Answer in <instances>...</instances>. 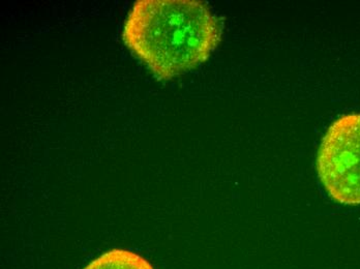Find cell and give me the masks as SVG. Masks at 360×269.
<instances>
[{
	"label": "cell",
	"instance_id": "1",
	"mask_svg": "<svg viewBox=\"0 0 360 269\" xmlns=\"http://www.w3.org/2000/svg\"><path fill=\"white\" fill-rule=\"evenodd\" d=\"M223 34L221 20L199 0H137L122 39L160 80L182 75L207 60Z\"/></svg>",
	"mask_w": 360,
	"mask_h": 269
},
{
	"label": "cell",
	"instance_id": "2",
	"mask_svg": "<svg viewBox=\"0 0 360 269\" xmlns=\"http://www.w3.org/2000/svg\"><path fill=\"white\" fill-rule=\"evenodd\" d=\"M317 172L335 202L360 205V113L338 118L327 130L317 155Z\"/></svg>",
	"mask_w": 360,
	"mask_h": 269
},
{
	"label": "cell",
	"instance_id": "3",
	"mask_svg": "<svg viewBox=\"0 0 360 269\" xmlns=\"http://www.w3.org/2000/svg\"><path fill=\"white\" fill-rule=\"evenodd\" d=\"M83 269H155L153 264L135 251L114 250L106 251L92 260Z\"/></svg>",
	"mask_w": 360,
	"mask_h": 269
}]
</instances>
